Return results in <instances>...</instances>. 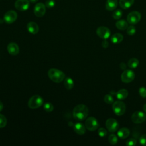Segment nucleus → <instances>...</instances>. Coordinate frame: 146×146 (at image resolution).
Listing matches in <instances>:
<instances>
[{
  "instance_id": "1",
  "label": "nucleus",
  "mask_w": 146,
  "mask_h": 146,
  "mask_svg": "<svg viewBox=\"0 0 146 146\" xmlns=\"http://www.w3.org/2000/svg\"><path fill=\"white\" fill-rule=\"evenodd\" d=\"M72 115L74 119L78 120H83L88 115V108L84 104H78L74 108Z\"/></svg>"
},
{
  "instance_id": "2",
  "label": "nucleus",
  "mask_w": 146,
  "mask_h": 146,
  "mask_svg": "<svg viewBox=\"0 0 146 146\" xmlns=\"http://www.w3.org/2000/svg\"><path fill=\"white\" fill-rule=\"evenodd\" d=\"M49 78L55 83H60L65 78L64 73L56 68H51L47 72Z\"/></svg>"
},
{
  "instance_id": "3",
  "label": "nucleus",
  "mask_w": 146,
  "mask_h": 146,
  "mask_svg": "<svg viewBox=\"0 0 146 146\" xmlns=\"http://www.w3.org/2000/svg\"><path fill=\"white\" fill-rule=\"evenodd\" d=\"M43 103V99L39 95L32 96L29 100L28 107L31 109H36L40 107Z\"/></svg>"
},
{
  "instance_id": "4",
  "label": "nucleus",
  "mask_w": 146,
  "mask_h": 146,
  "mask_svg": "<svg viewBox=\"0 0 146 146\" xmlns=\"http://www.w3.org/2000/svg\"><path fill=\"white\" fill-rule=\"evenodd\" d=\"M112 110L117 116H121L124 114L126 110L125 103L121 100H117L113 103Z\"/></svg>"
},
{
  "instance_id": "5",
  "label": "nucleus",
  "mask_w": 146,
  "mask_h": 146,
  "mask_svg": "<svg viewBox=\"0 0 146 146\" xmlns=\"http://www.w3.org/2000/svg\"><path fill=\"white\" fill-rule=\"evenodd\" d=\"M99 123L97 119L94 117H89L85 121V127L90 131L96 130L99 128Z\"/></svg>"
},
{
  "instance_id": "6",
  "label": "nucleus",
  "mask_w": 146,
  "mask_h": 146,
  "mask_svg": "<svg viewBox=\"0 0 146 146\" xmlns=\"http://www.w3.org/2000/svg\"><path fill=\"white\" fill-rule=\"evenodd\" d=\"M141 15L137 11H133L130 12L127 17V22L131 25H135L141 19Z\"/></svg>"
},
{
  "instance_id": "7",
  "label": "nucleus",
  "mask_w": 146,
  "mask_h": 146,
  "mask_svg": "<svg viewBox=\"0 0 146 146\" xmlns=\"http://www.w3.org/2000/svg\"><path fill=\"white\" fill-rule=\"evenodd\" d=\"M135 76V74L132 70L126 69L123 72L121 75V79L123 82L125 83H129L134 79Z\"/></svg>"
},
{
  "instance_id": "8",
  "label": "nucleus",
  "mask_w": 146,
  "mask_h": 146,
  "mask_svg": "<svg viewBox=\"0 0 146 146\" xmlns=\"http://www.w3.org/2000/svg\"><path fill=\"white\" fill-rule=\"evenodd\" d=\"M131 120L135 124H140L146 120V114L141 111H136L131 116Z\"/></svg>"
},
{
  "instance_id": "9",
  "label": "nucleus",
  "mask_w": 146,
  "mask_h": 146,
  "mask_svg": "<svg viewBox=\"0 0 146 146\" xmlns=\"http://www.w3.org/2000/svg\"><path fill=\"white\" fill-rule=\"evenodd\" d=\"M106 127L110 132H115L117 131L119 124L118 121L113 118L108 119L106 121Z\"/></svg>"
},
{
  "instance_id": "10",
  "label": "nucleus",
  "mask_w": 146,
  "mask_h": 146,
  "mask_svg": "<svg viewBox=\"0 0 146 146\" xmlns=\"http://www.w3.org/2000/svg\"><path fill=\"white\" fill-rule=\"evenodd\" d=\"M96 34L98 36L103 39H107L110 38L111 35V31L110 30L105 26H100L96 29Z\"/></svg>"
},
{
  "instance_id": "11",
  "label": "nucleus",
  "mask_w": 146,
  "mask_h": 146,
  "mask_svg": "<svg viewBox=\"0 0 146 146\" xmlns=\"http://www.w3.org/2000/svg\"><path fill=\"white\" fill-rule=\"evenodd\" d=\"M17 18V13L14 10H9L7 11L3 17L4 21L9 24L12 23L16 21Z\"/></svg>"
},
{
  "instance_id": "12",
  "label": "nucleus",
  "mask_w": 146,
  "mask_h": 146,
  "mask_svg": "<svg viewBox=\"0 0 146 146\" xmlns=\"http://www.w3.org/2000/svg\"><path fill=\"white\" fill-rule=\"evenodd\" d=\"M14 6L18 10L23 11L28 9L30 6V1L29 0H17Z\"/></svg>"
},
{
  "instance_id": "13",
  "label": "nucleus",
  "mask_w": 146,
  "mask_h": 146,
  "mask_svg": "<svg viewBox=\"0 0 146 146\" xmlns=\"http://www.w3.org/2000/svg\"><path fill=\"white\" fill-rule=\"evenodd\" d=\"M46 13V6L43 3H36L34 8V13L38 17H43Z\"/></svg>"
},
{
  "instance_id": "14",
  "label": "nucleus",
  "mask_w": 146,
  "mask_h": 146,
  "mask_svg": "<svg viewBox=\"0 0 146 146\" xmlns=\"http://www.w3.org/2000/svg\"><path fill=\"white\" fill-rule=\"evenodd\" d=\"M8 52L11 55H17L19 52V48L15 43H10L7 47Z\"/></svg>"
},
{
  "instance_id": "15",
  "label": "nucleus",
  "mask_w": 146,
  "mask_h": 146,
  "mask_svg": "<svg viewBox=\"0 0 146 146\" xmlns=\"http://www.w3.org/2000/svg\"><path fill=\"white\" fill-rule=\"evenodd\" d=\"M27 29L28 31L33 34H37L39 30L38 24L34 22H29L27 25Z\"/></svg>"
},
{
  "instance_id": "16",
  "label": "nucleus",
  "mask_w": 146,
  "mask_h": 146,
  "mask_svg": "<svg viewBox=\"0 0 146 146\" xmlns=\"http://www.w3.org/2000/svg\"><path fill=\"white\" fill-rule=\"evenodd\" d=\"M86 127L80 123H76L74 124V130L78 135H82L86 132Z\"/></svg>"
},
{
  "instance_id": "17",
  "label": "nucleus",
  "mask_w": 146,
  "mask_h": 146,
  "mask_svg": "<svg viewBox=\"0 0 146 146\" xmlns=\"http://www.w3.org/2000/svg\"><path fill=\"white\" fill-rule=\"evenodd\" d=\"M117 0H107L106 2V9L108 11L114 10L117 6Z\"/></svg>"
},
{
  "instance_id": "18",
  "label": "nucleus",
  "mask_w": 146,
  "mask_h": 146,
  "mask_svg": "<svg viewBox=\"0 0 146 146\" xmlns=\"http://www.w3.org/2000/svg\"><path fill=\"white\" fill-rule=\"evenodd\" d=\"M117 134L119 138L124 139L129 136V135L130 134V131L129 130V129H128L125 127L121 128L118 130Z\"/></svg>"
},
{
  "instance_id": "19",
  "label": "nucleus",
  "mask_w": 146,
  "mask_h": 146,
  "mask_svg": "<svg viewBox=\"0 0 146 146\" xmlns=\"http://www.w3.org/2000/svg\"><path fill=\"white\" fill-rule=\"evenodd\" d=\"M135 0H120L119 5L123 9H127L131 7L133 3Z\"/></svg>"
},
{
  "instance_id": "20",
  "label": "nucleus",
  "mask_w": 146,
  "mask_h": 146,
  "mask_svg": "<svg viewBox=\"0 0 146 146\" xmlns=\"http://www.w3.org/2000/svg\"><path fill=\"white\" fill-rule=\"evenodd\" d=\"M116 96L117 99L121 100L125 99L128 95V92L126 89H120L116 92Z\"/></svg>"
},
{
  "instance_id": "21",
  "label": "nucleus",
  "mask_w": 146,
  "mask_h": 146,
  "mask_svg": "<svg viewBox=\"0 0 146 146\" xmlns=\"http://www.w3.org/2000/svg\"><path fill=\"white\" fill-rule=\"evenodd\" d=\"M123 40V36L120 33H115L111 37V41L114 44H118Z\"/></svg>"
},
{
  "instance_id": "22",
  "label": "nucleus",
  "mask_w": 146,
  "mask_h": 146,
  "mask_svg": "<svg viewBox=\"0 0 146 146\" xmlns=\"http://www.w3.org/2000/svg\"><path fill=\"white\" fill-rule=\"evenodd\" d=\"M116 27L120 30H124L128 27V22L124 19L119 20L116 22Z\"/></svg>"
},
{
  "instance_id": "23",
  "label": "nucleus",
  "mask_w": 146,
  "mask_h": 146,
  "mask_svg": "<svg viewBox=\"0 0 146 146\" xmlns=\"http://www.w3.org/2000/svg\"><path fill=\"white\" fill-rule=\"evenodd\" d=\"M139 64V61L137 58H132L131 59H130L128 61V63L127 65L128 66L132 69H134L136 68L138 65Z\"/></svg>"
},
{
  "instance_id": "24",
  "label": "nucleus",
  "mask_w": 146,
  "mask_h": 146,
  "mask_svg": "<svg viewBox=\"0 0 146 146\" xmlns=\"http://www.w3.org/2000/svg\"><path fill=\"white\" fill-rule=\"evenodd\" d=\"M64 86L65 88L67 90L72 89L74 86L73 80L70 77H67L66 78L64 79Z\"/></svg>"
},
{
  "instance_id": "25",
  "label": "nucleus",
  "mask_w": 146,
  "mask_h": 146,
  "mask_svg": "<svg viewBox=\"0 0 146 146\" xmlns=\"http://www.w3.org/2000/svg\"><path fill=\"white\" fill-rule=\"evenodd\" d=\"M108 141L111 144L115 145L118 141L117 137L115 134H111L108 137Z\"/></svg>"
},
{
  "instance_id": "26",
  "label": "nucleus",
  "mask_w": 146,
  "mask_h": 146,
  "mask_svg": "<svg viewBox=\"0 0 146 146\" xmlns=\"http://www.w3.org/2000/svg\"><path fill=\"white\" fill-rule=\"evenodd\" d=\"M104 101L107 104H112L114 102V99L111 94H107L104 96Z\"/></svg>"
},
{
  "instance_id": "27",
  "label": "nucleus",
  "mask_w": 146,
  "mask_h": 146,
  "mask_svg": "<svg viewBox=\"0 0 146 146\" xmlns=\"http://www.w3.org/2000/svg\"><path fill=\"white\" fill-rule=\"evenodd\" d=\"M123 15V11L121 10H116L114 11L112 14V17L115 19H120Z\"/></svg>"
},
{
  "instance_id": "28",
  "label": "nucleus",
  "mask_w": 146,
  "mask_h": 146,
  "mask_svg": "<svg viewBox=\"0 0 146 146\" xmlns=\"http://www.w3.org/2000/svg\"><path fill=\"white\" fill-rule=\"evenodd\" d=\"M43 108L47 112H52L54 110V106L51 103H46L43 106Z\"/></svg>"
},
{
  "instance_id": "29",
  "label": "nucleus",
  "mask_w": 146,
  "mask_h": 146,
  "mask_svg": "<svg viewBox=\"0 0 146 146\" xmlns=\"http://www.w3.org/2000/svg\"><path fill=\"white\" fill-rule=\"evenodd\" d=\"M136 31V29L135 28V27L134 26H133V25L128 26L127 29V33L129 35H133L135 34Z\"/></svg>"
},
{
  "instance_id": "30",
  "label": "nucleus",
  "mask_w": 146,
  "mask_h": 146,
  "mask_svg": "<svg viewBox=\"0 0 146 146\" xmlns=\"http://www.w3.org/2000/svg\"><path fill=\"white\" fill-rule=\"evenodd\" d=\"M7 119L2 114H0V128H3L6 125Z\"/></svg>"
},
{
  "instance_id": "31",
  "label": "nucleus",
  "mask_w": 146,
  "mask_h": 146,
  "mask_svg": "<svg viewBox=\"0 0 146 146\" xmlns=\"http://www.w3.org/2000/svg\"><path fill=\"white\" fill-rule=\"evenodd\" d=\"M98 135L101 137H103L104 136H106L107 135V132L106 131V129L104 128H99L98 129Z\"/></svg>"
},
{
  "instance_id": "32",
  "label": "nucleus",
  "mask_w": 146,
  "mask_h": 146,
  "mask_svg": "<svg viewBox=\"0 0 146 146\" xmlns=\"http://www.w3.org/2000/svg\"><path fill=\"white\" fill-rule=\"evenodd\" d=\"M136 140L133 138H130L126 141L125 144L127 146H135L136 144Z\"/></svg>"
},
{
  "instance_id": "33",
  "label": "nucleus",
  "mask_w": 146,
  "mask_h": 146,
  "mask_svg": "<svg viewBox=\"0 0 146 146\" xmlns=\"http://www.w3.org/2000/svg\"><path fill=\"white\" fill-rule=\"evenodd\" d=\"M55 5V2L54 0H47L46 2V6L48 8L54 7Z\"/></svg>"
},
{
  "instance_id": "34",
  "label": "nucleus",
  "mask_w": 146,
  "mask_h": 146,
  "mask_svg": "<svg viewBox=\"0 0 146 146\" xmlns=\"http://www.w3.org/2000/svg\"><path fill=\"white\" fill-rule=\"evenodd\" d=\"M139 93L142 98H146V88L144 87H141L139 88Z\"/></svg>"
},
{
  "instance_id": "35",
  "label": "nucleus",
  "mask_w": 146,
  "mask_h": 146,
  "mask_svg": "<svg viewBox=\"0 0 146 146\" xmlns=\"http://www.w3.org/2000/svg\"><path fill=\"white\" fill-rule=\"evenodd\" d=\"M139 142L141 145L146 146V134L141 136L139 139Z\"/></svg>"
},
{
  "instance_id": "36",
  "label": "nucleus",
  "mask_w": 146,
  "mask_h": 146,
  "mask_svg": "<svg viewBox=\"0 0 146 146\" xmlns=\"http://www.w3.org/2000/svg\"><path fill=\"white\" fill-rule=\"evenodd\" d=\"M109 43L106 39H104V40L102 42V46L103 48H107L108 47Z\"/></svg>"
},
{
  "instance_id": "37",
  "label": "nucleus",
  "mask_w": 146,
  "mask_h": 146,
  "mask_svg": "<svg viewBox=\"0 0 146 146\" xmlns=\"http://www.w3.org/2000/svg\"><path fill=\"white\" fill-rule=\"evenodd\" d=\"M120 67L121 70H126V67H127V65L125 64V63H121L120 64Z\"/></svg>"
},
{
  "instance_id": "38",
  "label": "nucleus",
  "mask_w": 146,
  "mask_h": 146,
  "mask_svg": "<svg viewBox=\"0 0 146 146\" xmlns=\"http://www.w3.org/2000/svg\"><path fill=\"white\" fill-rule=\"evenodd\" d=\"M3 107V103H2V102L0 100V112L2 110Z\"/></svg>"
},
{
  "instance_id": "39",
  "label": "nucleus",
  "mask_w": 146,
  "mask_h": 146,
  "mask_svg": "<svg viewBox=\"0 0 146 146\" xmlns=\"http://www.w3.org/2000/svg\"><path fill=\"white\" fill-rule=\"evenodd\" d=\"M143 110L145 112H146V103L144 104V105L143 106Z\"/></svg>"
},
{
  "instance_id": "40",
  "label": "nucleus",
  "mask_w": 146,
  "mask_h": 146,
  "mask_svg": "<svg viewBox=\"0 0 146 146\" xmlns=\"http://www.w3.org/2000/svg\"><path fill=\"white\" fill-rule=\"evenodd\" d=\"M38 0H29V1L31 3H35L36 2H38Z\"/></svg>"
}]
</instances>
